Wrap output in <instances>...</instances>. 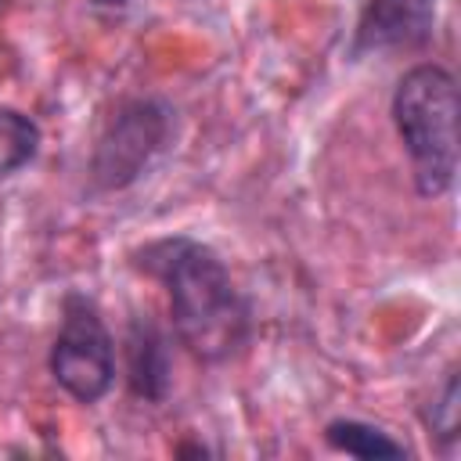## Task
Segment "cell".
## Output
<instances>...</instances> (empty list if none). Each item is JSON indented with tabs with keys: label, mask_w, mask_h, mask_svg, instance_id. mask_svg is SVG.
Wrapping results in <instances>:
<instances>
[{
	"label": "cell",
	"mask_w": 461,
	"mask_h": 461,
	"mask_svg": "<svg viewBox=\"0 0 461 461\" xmlns=\"http://www.w3.org/2000/svg\"><path fill=\"white\" fill-rule=\"evenodd\" d=\"M389 115L407 151L414 191L421 198L447 194L454 187L457 155H461V137H457L461 97L454 72L436 61L411 65L393 86Z\"/></svg>",
	"instance_id": "obj_2"
},
{
	"label": "cell",
	"mask_w": 461,
	"mask_h": 461,
	"mask_svg": "<svg viewBox=\"0 0 461 461\" xmlns=\"http://www.w3.org/2000/svg\"><path fill=\"white\" fill-rule=\"evenodd\" d=\"M436 36V0H364L349 58H371V54H400V50H421Z\"/></svg>",
	"instance_id": "obj_5"
},
{
	"label": "cell",
	"mask_w": 461,
	"mask_h": 461,
	"mask_svg": "<svg viewBox=\"0 0 461 461\" xmlns=\"http://www.w3.org/2000/svg\"><path fill=\"white\" fill-rule=\"evenodd\" d=\"M173 137V108L162 97H126L104 119L94 155L90 180L97 191H122L151 166V158Z\"/></svg>",
	"instance_id": "obj_4"
},
{
	"label": "cell",
	"mask_w": 461,
	"mask_h": 461,
	"mask_svg": "<svg viewBox=\"0 0 461 461\" xmlns=\"http://www.w3.org/2000/svg\"><path fill=\"white\" fill-rule=\"evenodd\" d=\"M457 411H461V393H457V367H450L447 371V378H443V385H439V393L432 396V403L425 407V429H429V436L443 447V450H454L457 447Z\"/></svg>",
	"instance_id": "obj_9"
},
{
	"label": "cell",
	"mask_w": 461,
	"mask_h": 461,
	"mask_svg": "<svg viewBox=\"0 0 461 461\" xmlns=\"http://www.w3.org/2000/svg\"><path fill=\"white\" fill-rule=\"evenodd\" d=\"M137 267L166 288L173 331L194 360L227 364L245 349L252 310L212 245L187 234L158 238L137 252Z\"/></svg>",
	"instance_id": "obj_1"
},
{
	"label": "cell",
	"mask_w": 461,
	"mask_h": 461,
	"mask_svg": "<svg viewBox=\"0 0 461 461\" xmlns=\"http://www.w3.org/2000/svg\"><path fill=\"white\" fill-rule=\"evenodd\" d=\"M176 454H198V457H205L209 450H205L202 443H187V447H176Z\"/></svg>",
	"instance_id": "obj_11"
},
{
	"label": "cell",
	"mask_w": 461,
	"mask_h": 461,
	"mask_svg": "<svg viewBox=\"0 0 461 461\" xmlns=\"http://www.w3.org/2000/svg\"><path fill=\"white\" fill-rule=\"evenodd\" d=\"M86 4H94V7H104V11H119V7H126L130 0H86Z\"/></svg>",
	"instance_id": "obj_10"
},
{
	"label": "cell",
	"mask_w": 461,
	"mask_h": 461,
	"mask_svg": "<svg viewBox=\"0 0 461 461\" xmlns=\"http://www.w3.org/2000/svg\"><path fill=\"white\" fill-rule=\"evenodd\" d=\"M40 126L32 115L18 108H0V180L25 169L40 151Z\"/></svg>",
	"instance_id": "obj_8"
},
{
	"label": "cell",
	"mask_w": 461,
	"mask_h": 461,
	"mask_svg": "<svg viewBox=\"0 0 461 461\" xmlns=\"http://www.w3.org/2000/svg\"><path fill=\"white\" fill-rule=\"evenodd\" d=\"M324 443L335 450V454H346V457H407V447L400 439H393L385 429L371 425V421H360V418H331L324 425Z\"/></svg>",
	"instance_id": "obj_7"
},
{
	"label": "cell",
	"mask_w": 461,
	"mask_h": 461,
	"mask_svg": "<svg viewBox=\"0 0 461 461\" xmlns=\"http://www.w3.org/2000/svg\"><path fill=\"white\" fill-rule=\"evenodd\" d=\"M50 378L76 403H101L115 382V339L86 292H65L61 328L47 353Z\"/></svg>",
	"instance_id": "obj_3"
},
{
	"label": "cell",
	"mask_w": 461,
	"mask_h": 461,
	"mask_svg": "<svg viewBox=\"0 0 461 461\" xmlns=\"http://www.w3.org/2000/svg\"><path fill=\"white\" fill-rule=\"evenodd\" d=\"M126 389L144 403H162L169 393V342L148 313H133L126 328Z\"/></svg>",
	"instance_id": "obj_6"
}]
</instances>
